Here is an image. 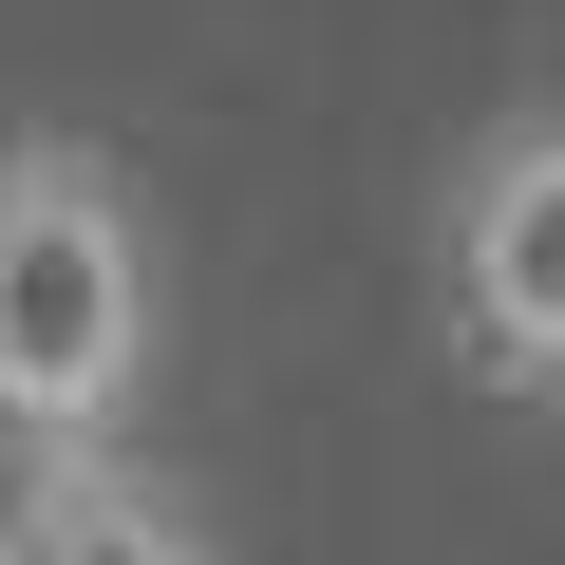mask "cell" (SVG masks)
<instances>
[{"instance_id": "1", "label": "cell", "mask_w": 565, "mask_h": 565, "mask_svg": "<svg viewBox=\"0 0 565 565\" xmlns=\"http://www.w3.org/2000/svg\"><path fill=\"white\" fill-rule=\"evenodd\" d=\"M151 340H170V264L114 151L76 132H0V452H132L151 415Z\"/></svg>"}, {"instance_id": "2", "label": "cell", "mask_w": 565, "mask_h": 565, "mask_svg": "<svg viewBox=\"0 0 565 565\" xmlns=\"http://www.w3.org/2000/svg\"><path fill=\"white\" fill-rule=\"evenodd\" d=\"M434 340L471 396L565 415V95L490 114L434 189Z\"/></svg>"}, {"instance_id": "3", "label": "cell", "mask_w": 565, "mask_h": 565, "mask_svg": "<svg viewBox=\"0 0 565 565\" xmlns=\"http://www.w3.org/2000/svg\"><path fill=\"white\" fill-rule=\"evenodd\" d=\"M0 565H226V546H207V509H189L170 471H132V452H57V471L0 490Z\"/></svg>"}]
</instances>
